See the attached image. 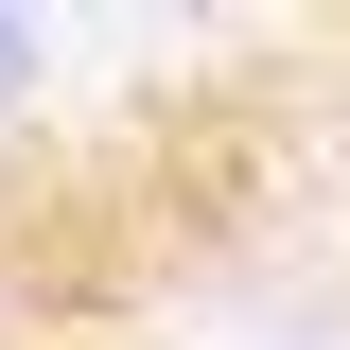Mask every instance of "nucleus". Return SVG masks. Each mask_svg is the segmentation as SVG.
Instances as JSON below:
<instances>
[{"label": "nucleus", "instance_id": "nucleus-1", "mask_svg": "<svg viewBox=\"0 0 350 350\" xmlns=\"http://www.w3.org/2000/svg\"><path fill=\"white\" fill-rule=\"evenodd\" d=\"M36 70H53V18H18V0H0V123L36 105Z\"/></svg>", "mask_w": 350, "mask_h": 350}, {"label": "nucleus", "instance_id": "nucleus-2", "mask_svg": "<svg viewBox=\"0 0 350 350\" xmlns=\"http://www.w3.org/2000/svg\"><path fill=\"white\" fill-rule=\"evenodd\" d=\"M18 333H36V280H18V245H0V350H18Z\"/></svg>", "mask_w": 350, "mask_h": 350}]
</instances>
